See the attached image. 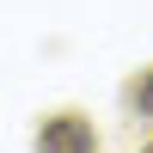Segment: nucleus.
Segmentation results:
<instances>
[{
	"label": "nucleus",
	"instance_id": "f257e3e1",
	"mask_svg": "<svg viewBox=\"0 0 153 153\" xmlns=\"http://www.w3.org/2000/svg\"><path fill=\"white\" fill-rule=\"evenodd\" d=\"M37 153H92V129H86L80 117H55L37 135Z\"/></svg>",
	"mask_w": 153,
	"mask_h": 153
},
{
	"label": "nucleus",
	"instance_id": "f03ea898",
	"mask_svg": "<svg viewBox=\"0 0 153 153\" xmlns=\"http://www.w3.org/2000/svg\"><path fill=\"white\" fill-rule=\"evenodd\" d=\"M135 98H141V104H153V80H147V92H135Z\"/></svg>",
	"mask_w": 153,
	"mask_h": 153
},
{
	"label": "nucleus",
	"instance_id": "7ed1b4c3",
	"mask_svg": "<svg viewBox=\"0 0 153 153\" xmlns=\"http://www.w3.org/2000/svg\"><path fill=\"white\" fill-rule=\"evenodd\" d=\"M147 153H153V147H147Z\"/></svg>",
	"mask_w": 153,
	"mask_h": 153
}]
</instances>
